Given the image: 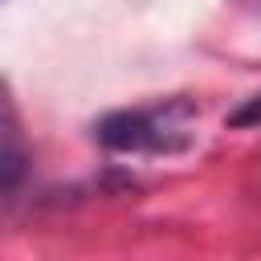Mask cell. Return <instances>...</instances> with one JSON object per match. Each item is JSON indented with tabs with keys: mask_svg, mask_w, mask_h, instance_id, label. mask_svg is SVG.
Instances as JSON below:
<instances>
[{
	"mask_svg": "<svg viewBox=\"0 0 261 261\" xmlns=\"http://www.w3.org/2000/svg\"><path fill=\"white\" fill-rule=\"evenodd\" d=\"M196 106L188 98H167L155 106L110 110L94 122L98 147L114 155H179L196 143Z\"/></svg>",
	"mask_w": 261,
	"mask_h": 261,
	"instance_id": "obj_1",
	"label": "cell"
},
{
	"mask_svg": "<svg viewBox=\"0 0 261 261\" xmlns=\"http://www.w3.org/2000/svg\"><path fill=\"white\" fill-rule=\"evenodd\" d=\"M29 171V143H24V130H20V114L0 82V192L16 188Z\"/></svg>",
	"mask_w": 261,
	"mask_h": 261,
	"instance_id": "obj_2",
	"label": "cell"
},
{
	"mask_svg": "<svg viewBox=\"0 0 261 261\" xmlns=\"http://www.w3.org/2000/svg\"><path fill=\"white\" fill-rule=\"evenodd\" d=\"M224 122H228V126H257V122H261V94L245 98V102H241Z\"/></svg>",
	"mask_w": 261,
	"mask_h": 261,
	"instance_id": "obj_3",
	"label": "cell"
}]
</instances>
